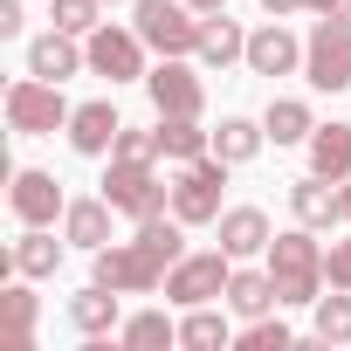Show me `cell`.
Here are the masks:
<instances>
[{
    "mask_svg": "<svg viewBox=\"0 0 351 351\" xmlns=\"http://www.w3.org/2000/svg\"><path fill=\"white\" fill-rule=\"evenodd\" d=\"M8 207H14V221H21V228H56V214H69L62 180H56V172H42V165H21V172H14Z\"/></svg>",
    "mask_w": 351,
    "mask_h": 351,
    "instance_id": "11",
    "label": "cell"
},
{
    "mask_svg": "<svg viewBox=\"0 0 351 351\" xmlns=\"http://www.w3.org/2000/svg\"><path fill=\"white\" fill-rule=\"evenodd\" d=\"M104 8H117V0H104Z\"/></svg>",
    "mask_w": 351,
    "mask_h": 351,
    "instance_id": "39",
    "label": "cell"
},
{
    "mask_svg": "<svg viewBox=\"0 0 351 351\" xmlns=\"http://www.w3.org/2000/svg\"><path fill=\"white\" fill-rule=\"evenodd\" d=\"M69 97H62V83H49V76H21V83H8V124L21 131V138H56V131H69Z\"/></svg>",
    "mask_w": 351,
    "mask_h": 351,
    "instance_id": "4",
    "label": "cell"
},
{
    "mask_svg": "<svg viewBox=\"0 0 351 351\" xmlns=\"http://www.w3.org/2000/svg\"><path fill=\"white\" fill-rule=\"evenodd\" d=\"M310 172H324V180H351V124H317L310 131Z\"/></svg>",
    "mask_w": 351,
    "mask_h": 351,
    "instance_id": "23",
    "label": "cell"
},
{
    "mask_svg": "<svg viewBox=\"0 0 351 351\" xmlns=\"http://www.w3.org/2000/svg\"><path fill=\"white\" fill-rule=\"evenodd\" d=\"M200 21L207 14H193L186 0H131V28L158 56H200Z\"/></svg>",
    "mask_w": 351,
    "mask_h": 351,
    "instance_id": "3",
    "label": "cell"
},
{
    "mask_svg": "<svg viewBox=\"0 0 351 351\" xmlns=\"http://www.w3.org/2000/svg\"><path fill=\"white\" fill-rule=\"evenodd\" d=\"M145 97H152L158 117H200V110H207V83H200V69H193L186 56H165V62L145 76Z\"/></svg>",
    "mask_w": 351,
    "mask_h": 351,
    "instance_id": "10",
    "label": "cell"
},
{
    "mask_svg": "<svg viewBox=\"0 0 351 351\" xmlns=\"http://www.w3.org/2000/svg\"><path fill=\"white\" fill-rule=\"evenodd\" d=\"M310 337H317V344H351V289L310 303Z\"/></svg>",
    "mask_w": 351,
    "mask_h": 351,
    "instance_id": "28",
    "label": "cell"
},
{
    "mask_svg": "<svg viewBox=\"0 0 351 351\" xmlns=\"http://www.w3.org/2000/svg\"><path fill=\"white\" fill-rule=\"evenodd\" d=\"M248 69H255V76H289V69H303V42L282 28V14L248 35Z\"/></svg>",
    "mask_w": 351,
    "mask_h": 351,
    "instance_id": "14",
    "label": "cell"
},
{
    "mask_svg": "<svg viewBox=\"0 0 351 351\" xmlns=\"http://www.w3.org/2000/svg\"><path fill=\"white\" fill-rule=\"evenodd\" d=\"M221 248L234 255V262H248V255H269V241H276V228H269V214L262 207H221Z\"/></svg>",
    "mask_w": 351,
    "mask_h": 351,
    "instance_id": "15",
    "label": "cell"
},
{
    "mask_svg": "<svg viewBox=\"0 0 351 351\" xmlns=\"http://www.w3.org/2000/svg\"><path fill=\"white\" fill-rule=\"evenodd\" d=\"M303 76L310 90H351V21H324L303 35Z\"/></svg>",
    "mask_w": 351,
    "mask_h": 351,
    "instance_id": "7",
    "label": "cell"
},
{
    "mask_svg": "<svg viewBox=\"0 0 351 351\" xmlns=\"http://www.w3.org/2000/svg\"><path fill=\"white\" fill-rule=\"evenodd\" d=\"M110 214H117V207H110L104 193H97V200H69L62 234H69L76 248H90V255H97V248H110Z\"/></svg>",
    "mask_w": 351,
    "mask_h": 351,
    "instance_id": "18",
    "label": "cell"
},
{
    "mask_svg": "<svg viewBox=\"0 0 351 351\" xmlns=\"http://www.w3.org/2000/svg\"><path fill=\"white\" fill-rule=\"evenodd\" d=\"M117 131H124V117H117V104H110V97H97V104H76V117H69V145H76L83 158H110Z\"/></svg>",
    "mask_w": 351,
    "mask_h": 351,
    "instance_id": "13",
    "label": "cell"
},
{
    "mask_svg": "<svg viewBox=\"0 0 351 351\" xmlns=\"http://www.w3.org/2000/svg\"><path fill=\"white\" fill-rule=\"evenodd\" d=\"M303 0H262V14H296Z\"/></svg>",
    "mask_w": 351,
    "mask_h": 351,
    "instance_id": "36",
    "label": "cell"
},
{
    "mask_svg": "<svg viewBox=\"0 0 351 351\" xmlns=\"http://www.w3.org/2000/svg\"><path fill=\"white\" fill-rule=\"evenodd\" d=\"M337 200H344V221H351V180H337Z\"/></svg>",
    "mask_w": 351,
    "mask_h": 351,
    "instance_id": "38",
    "label": "cell"
},
{
    "mask_svg": "<svg viewBox=\"0 0 351 351\" xmlns=\"http://www.w3.org/2000/svg\"><path fill=\"white\" fill-rule=\"evenodd\" d=\"M117 337H124V351H165V344H180V324L165 310H138L117 324Z\"/></svg>",
    "mask_w": 351,
    "mask_h": 351,
    "instance_id": "26",
    "label": "cell"
},
{
    "mask_svg": "<svg viewBox=\"0 0 351 351\" xmlns=\"http://www.w3.org/2000/svg\"><path fill=\"white\" fill-rule=\"evenodd\" d=\"M76 42H83V35H62V28L35 35V42H28V76H49V83L83 76V69H90V49H76Z\"/></svg>",
    "mask_w": 351,
    "mask_h": 351,
    "instance_id": "12",
    "label": "cell"
},
{
    "mask_svg": "<svg viewBox=\"0 0 351 351\" xmlns=\"http://www.w3.org/2000/svg\"><path fill=\"white\" fill-rule=\"evenodd\" d=\"M228 337H234V330H228V317H221V310H207V303H193V310H186V324H180V344H186V351H221Z\"/></svg>",
    "mask_w": 351,
    "mask_h": 351,
    "instance_id": "29",
    "label": "cell"
},
{
    "mask_svg": "<svg viewBox=\"0 0 351 351\" xmlns=\"http://www.w3.org/2000/svg\"><path fill=\"white\" fill-rule=\"evenodd\" d=\"M262 145H269V131H262L255 117H221V131H214V152H221L228 165H248Z\"/></svg>",
    "mask_w": 351,
    "mask_h": 351,
    "instance_id": "27",
    "label": "cell"
},
{
    "mask_svg": "<svg viewBox=\"0 0 351 351\" xmlns=\"http://www.w3.org/2000/svg\"><path fill=\"white\" fill-rule=\"evenodd\" d=\"M117 296H124V289H110V282H90V289H76V296H69V324H76L83 337H104V330H117Z\"/></svg>",
    "mask_w": 351,
    "mask_h": 351,
    "instance_id": "20",
    "label": "cell"
},
{
    "mask_svg": "<svg viewBox=\"0 0 351 351\" xmlns=\"http://www.w3.org/2000/svg\"><path fill=\"white\" fill-rule=\"evenodd\" d=\"M228 310H234V317H269V310H282L276 276H269V269H234V276H228Z\"/></svg>",
    "mask_w": 351,
    "mask_h": 351,
    "instance_id": "19",
    "label": "cell"
},
{
    "mask_svg": "<svg viewBox=\"0 0 351 351\" xmlns=\"http://www.w3.org/2000/svg\"><path fill=\"white\" fill-rule=\"evenodd\" d=\"M62 241H69V234H62ZM62 241H56L49 228H21V241H14V255H8L14 276H56V269H62Z\"/></svg>",
    "mask_w": 351,
    "mask_h": 351,
    "instance_id": "24",
    "label": "cell"
},
{
    "mask_svg": "<svg viewBox=\"0 0 351 351\" xmlns=\"http://www.w3.org/2000/svg\"><path fill=\"white\" fill-rule=\"evenodd\" d=\"M234 344H241V351H289V324H282L276 310H269V317H248V330H241Z\"/></svg>",
    "mask_w": 351,
    "mask_h": 351,
    "instance_id": "31",
    "label": "cell"
},
{
    "mask_svg": "<svg viewBox=\"0 0 351 351\" xmlns=\"http://www.w3.org/2000/svg\"><path fill=\"white\" fill-rule=\"evenodd\" d=\"M35 282V276H28ZM28 282H8L0 289V337H8V351H35V317H42V296Z\"/></svg>",
    "mask_w": 351,
    "mask_h": 351,
    "instance_id": "16",
    "label": "cell"
},
{
    "mask_svg": "<svg viewBox=\"0 0 351 351\" xmlns=\"http://www.w3.org/2000/svg\"><path fill=\"white\" fill-rule=\"evenodd\" d=\"M158 152L180 158V165H193V158L214 152V131H200V117H158Z\"/></svg>",
    "mask_w": 351,
    "mask_h": 351,
    "instance_id": "25",
    "label": "cell"
},
{
    "mask_svg": "<svg viewBox=\"0 0 351 351\" xmlns=\"http://www.w3.org/2000/svg\"><path fill=\"white\" fill-rule=\"evenodd\" d=\"M104 200H110L124 221H152V214L172 207V186L158 180L152 165H138V158H110V172H104Z\"/></svg>",
    "mask_w": 351,
    "mask_h": 351,
    "instance_id": "5",
    "label": "cell"
},
{
    "mask_svg": "<svg viewBox=\"0 0 351 351\" xmlns=\"http://www.w3.org/2000/svg\"><path fill=\"white\" fill-rule=\"evenodd\" d=\"M83 49H90V76H110V90L117 83H145L152 69H145V35L138 28H97V35H83Z\"/></svg>",
    "mask_w": 351,
    "mask_h": 351,
    "instance_id": "9",
    "label": "cell"
},
{
    "mask_svg": "<svg viewBox=\"0 0 351 351\" xmlns=\"http://www.w3.org/2000/svg\"><path fill=\"white\" fill-rule=\"evenodd\" d=\"M186 8H193V14H221V8H228V0H186Z\"/></svg>",
    "mask_w": 351,
    "mask_h": 351,
    "instance_id": "37",
    "label": "cell"
},
{
    "mask_svg": "<svg viewBox=\"0 0 351 351\" xmlns=\"http://www.w3.org/2000/svg\"><path fill=\"white\" fill-rule=\"evenodd\" d=\"M110 158H138V165H152V158H165V152H158V131H131V124H124L117 145H110Z\"/></svg>",
    "mask_w": 351,
    "mask_h": 351,
    "instance_id": "32",
    "label": "cell"
},
{
    "mask_svg": "<svg viewBox=\"0 0 351 351\" xmlns=\"http://www.w3.org/2000/svg\"><path fill=\"white\" fill-rule=\"evenodd\" d=\"M21 28H28V21H21V0H0V35H8V42H14Z\"/></svg>",
    "mask_w": 351,
    "mask_h": 351,
    "instance_id": "34",
    "label": "cell"
},
{
    "mask_svg": "<svg viewBox=\"0 0 351 351\" xmlns=\"http://www.w3.org/2000/svg\"><path fill=\"white\" fill-rule=\"evenodd\" d=\"M269 276H276V296L282 303H296V310H310L317 296H324V248H317V228H282L276 241H269Z\"/></svg>",
    "mask_w": 351,
    "mask_h": 351,
    "instance_id": "2",
    "label": "cell"
},
{
    "mask_svg": "<svg viewBox=\"0 0 351 351\" xmlns=\"http://www.w3.org/2000/svg\"><path fill=\"white\" fill-rule=\"evenodd\" d=\"M186 255V221L180 214H152V221H138V241H110V248H97V276L90 282H110V289H124V296H152V289H165V276H172V262Z\"/></svg>",
    "mask_w": 351,
    "mask_h": 351,
    "instance_id": "1",
    "label": "cell"
},
{
    "mask_svg": "<svg viewBox=\"0 0 351 351\" xmlns=\"http://www.w3.org/2000/svg\"><path fill=\"white\" fill-rule=\"evenodd\" d=\"M262 131H269V145H310L317 117H310V104H303V97H269Z\"/></svg>",
    "mask_w": 351,
    "mask_h": 351,
    "instance_id": "22",
    "label": "cell"
},
{
    "mask_svg": "<svg viewBox=\"0 0 351 351\" xmlns=\"http://www.w3.org/2000/svg\"><path fill=\"white\" fill-rule=\"evenodd\" d=\"M228 276H234V255H228V248H200V255H180V262H172L165 296L180 303V310H193V303L228 296Z\"/></svg>",
    "mask_w": 351,
    "mask_h": 351,
    "instance_id": "8",
    "label": "cell"
},
{
    "mask_svg": "<svg viewBox=\"0 0 351 351\" xmlns=\"http://www.w3.org/2000/svg\"><path fill=\"white\" fill-rule=\"evenodd\" d=\"M289 214L303 228H337L344 221V200H337V180H324V172H310V180L289 186Z\"/></svg>",
    "mask_w": 351,
    "mask_h": 351,
    "instance_id": "17",
    "label": "cell"
},
{
    "mask_svg": "<svg viewBox=\"0 0 351 351\" xmlns=\"http://www.w3.org/2000/svg\"><path fill=\"white\" fill-rule=\"evenodd\" d=\"M324 282L330 289H351V241H330L324 248Z\"/></svg>",
    "mask_w": 351,
    "mask_h": 351,
    "instance_id": "33",
    "label": "cell"
},
{
    "mask_svg": "<svg viewBox=\"0 0 351 351\" xmlns=\"http://www.w3.org/2000/svg\"><path fill=\"white\" fill-rule=\"evenodd\" d=\"M97 14H104V0H49V21H56L62 35H97V28H104Z\"/></svg>",
    "mask_w": 351,
    "mask_h": 351,
    "instance_id": "30",
    "label": "cell"
},
{
    "mask_svg": "<svg viewBox=\"0 0 351 351\" xmlns=\"http://www.w3.org/2000/svg\"><path fill=\"white\" fill-rule=\"evenodd\" d=\"M310 14H324V21H351V0H303Z\"/></svg>",
    "mask_w": 351,
    "mask_h": 351,
    "instance_id": "35",
    "label": "cell"
},
{
    "mask_svg": "<svg viewBox=\"0 0 351 351\" xmlns=\"http://www.w3.org/2000/svg\"><path fill=\"white\" fill-rule=\"evenodd\" d=\"M200 62H207V69H228V62H248V35H241V28L228 21V8L200 21Z\"/></svg>",
    "mask_w": 351,
    "mask_h": 351,
    "instance_id": "21",
    "label": "cell"
},
{
    "mask_svg": "<svg viewBox=\"0 0 351 351\" xmlns=\"http://www.w3.org/2000/svg\"><path fill=\"white\" fill-rule=\"evenodd\" d=\"M221 186H228V158H221V152H207V158L180 165V180H172V214H180L186 228L221 221Z\"/></svg>",
    "mask_w": 351,
    "mask_h": 351,
    "instance_id": "6",
    "label": "cell"
}]
</instances>
